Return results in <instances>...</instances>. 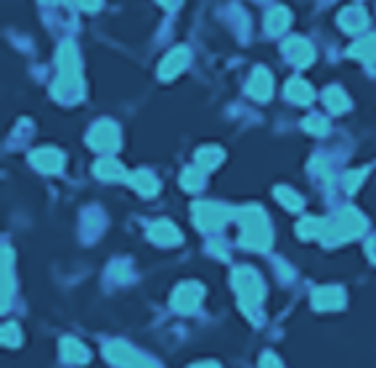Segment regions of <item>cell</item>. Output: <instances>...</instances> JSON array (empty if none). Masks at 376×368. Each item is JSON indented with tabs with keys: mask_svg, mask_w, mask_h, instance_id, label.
<instances>
[{
	"mask_svg": "<svg viewBox=\"0 0 376 368\" xmlns=\"http://www.w3.org/2000/svg\"><path fill=\"white\" fill-rule=\"evenodd\" d=\"M284 51H286V56L294 61L297 67H307V64L313 61V48L305 43V40H289Z\"/></svg>",
	"mask_w": 376,
	"mask_h": 368,
	"instance_id": "cell-16",
	"label": "cell"
},
{
	"mask_svg": "<svg viewBox=\"0 0 376 368\" xmlns=\"http://www.w3.org/2000/svg\"><path fill=\"white\" fill-rule=\"evenodd\" d=\"M276 199H278L286 209H300L302 207L300 193H294L292 189H286V186H278V189H276Z\"/></svg>",
	"mask_w": 376,
	"mask_h": 368,
	"instance_id": "cell-25",
	"label": "cell"
},
{
	"mask_svg": "<svg viewBox=\"0 0 376 368\" xmlns=\"http://www.w3.org/2000/svg\"><path fill=\"white\" fill-rule=\"evenodd\" d=\"M249 93L255 96L257 101H268L273 93V80L271 74L265 72V69H257L255 74H252V80H249Z\"/></svg>",
	"mask_w": 376,
	"mask_h": 368,
	"instance_id": "cell-14",
	"label": "cell"
},
{
	"mask_svg": "<svg viewBox=\"0 0 376 368\" xmlns=\"http://www.w3.org/2000/svg\"><path fill=\"white\" fill-rule=\"evenodd\" d=\"M342 24H345V30L350 32L361 30L363 24H366V14H363L361 8H350V11H345V16H342Z\"/></svg>",
	"mask_w": 376,
	"mask_h": 368,
	"instance_id": "cell-26",
	"label": "cell"
},
{
	"mask_svg": "<svg viewBox=\"0 0 376 368\" xmlns=\"http://www.w3.org/2000/svg\"><path fill=\"white\" fill-rule=\"evenodd\" d=\"M162 3H165L167 8H170V6H178V0H162Z\"/></svg>",
	"mask_w": 376,
	"mask_h": 368,
	"instance_id": "cell-36",
	"label": "cell"
},
{
	"mask_svg": "<svg viewBox=\"0 0 376 368\" xmlns=\"http://www.w3.org/2000/svg\"><path fill=\"white\" fill-rule=\"evenodd\" d=\"M32 164L40 170V173H59L64 157H61L56 148H40L32 154Z\"/></svg>",
	"mask_w": 376,
	"mask_h": 368,
	"instance_id": "cell-11",
	"label": "cell"
},
{
	"mask_svg": "<svg viewBox=\"0 0 376 368\" xmlns=\"http://www.w3.org/2000/svg\"><path fill=\"white\" fill-rule=\"evenodd\" d=\"M16 289V279H14V254L6 247L3 249V308H8L11 297H14Z\"/></svg>",
	"mask_w": 376,
	"mask_h": 368,
	"instance_id": "cell-12",
	"label": "cell"
},
{
	"mask_svg": "<svg viewBox=\"0 0 376 368\" xmlns=\"http://www.w3.org/2000/svg\"><path fill=\"white\" fill-rule=\"evenodd\" d=\"M202 297H204V289L199 283L186 281L172 295V310H178V313H194L199 308V302H202Z\"/></svg>",
	"mask_w": 376,
	"mask_h": 368,
	"instance_id": "cell-7",
	"label": "cell"
},
{
	"mask_svg": "<svg viewBox=\"0 0 376 368\" xmlns=\"http://www.w3.org/2000/svg\"><path fill=\"white\" fill-rule=\"evenodd\" d=\"M186 64H188V51H186V48H175V51H172V53L162 61V69H159V74H162L165 80H170V77H175V74L181 72Z\"/></svg>",
	"mask_w": 376,
	"mask_h": 368,
	"instance_id": "cell-15",
	"label": "cell"
},
{
	"mask_svg": "<svg viewBox=\"0 0 376 368\" xmlns=\"http://www.w3.org/2000/svg\"><path fill=\"white\" fill-rule=\"evenodd\" d=\"M61 61V80L53 85V93L61 101H72L80 93V67H77V53L75 48L66 43L59 53Z\"/></svg>",
	"mask_w": 376,
	"mask_h": 368,
	"instance_id": "cell-3",
	"label": "cell"
},
{
	"mask_svg": "<svg viewBox=\"0 0 376 368\" xmlns=\"http://www.w3.org/2000/svg\"><path fill=\"white\" fill-rule=\"evenodd\" d=\"M305 130H310V133H316V135H323L326 130H329V122L326 119H321L316 114V117H307L305 119Z\"/></svg>",
	"mask_w": 376,
	"mask_h": 368,
	"instance_id": "cell-29",
	"label": "cell"
},
{
	"mask_svg": "<svg viewBox=\"0 0 376 368\" xmlns=\"http://www.w3.org/2000/svg\"><path fill=\"white\" fill-rule=\"evenodd\" d=\"M326 228H329V220H318V218H307L297 225V234L302 238H323L326 236Z\"/></svg>",
	"mask_w": 376,
	"mask_h": 368,
	"instance_id": "cell-19",
	"label": "cell"
},
{
	"mask_svg": "<svg viewBox=\"0 0 376 368\" xmlns=\"http://www.w3.org/2000/svg\"><path fill=\"white\" fill-rule=\"evenodd\" d=\"M183 189H186V191H199V189H202V186H204V173H202V170H199V167H188V170H186V173H183Z\"/></svg>",
	"mask_w": 376,
	"mask_h": 368,
	"instance_id": "cell-24",
	"label": "cell"
},
{
	"mask_svg": "<svg viewBox=\"0 0 376 368\" xmlns=\"http://www.w3.org/2000/svg\"><path fill=\"white\" fill-rule=\"evenodd\" d=\"M0 337H3V344H6V347H16V344L21 342V331H19V326L16 324H6Z\"/></svg>",
	"mask_w": 376,
	"mask_h": 368,
	"instance_id": "cell-28",
	"label": "cell"
},
{
	"mask_svg": "<svg viewBox=\"0 0 376 368\" xmlns=\"http://www.w3.org/2000/svg\"><path fill=\"white\" fill-rule=\"evenodd\" d=\"M149 238L154 244H159V247H178L181 244V231L172 222L159 220L149 228Z\"/></svg>",
	"mask_w": 376,
	"mask_h": 368,
	"instance_id": "cell-10",
	"label": "cell"
},
{
	"mask_svg": "<svg viewBox=\"0 0 376 368\" xmlns=\"http://www.w3.org/2000/svg\"><path fill=\"white\" fill-rule=\"evenodd\" d=\"M231 209L223 204H212V202H199L194 207V220L196 225L202 228V231H215V228H220V225H226L231 220Z\"/></svg>",
	"mask_w": 376,
	"mask_h": 368,
	"instance_id": "cell-5",
	"label": "cell"
},
{
	"mask_svg": "<svg viewBox=\"0 0 376 368\" xmlns=\"http://www.w3.org/2000/svg\"><path fill=\"white\" fill-rule=\"evenodd\" d=\"M363 175H366V173H350V175L345 177V189H347V191H355V189H358V183L363 180Z\"/></svg>",
	"mask_w": 376,
	"mask_h": 368,
	"instance_id": "cell-31",
	"label": "cell"
},
{
	"mask_svg": "<svg viewBox=\"0 0 376 368\" xmlns=\"http://www.w3.org/2000/svg\"><path fill=\"white\" fill-rule=\"evenodd\" d=\"M88 143H91L96 151H114V148L120 146V130H117V125L114 122H98L96 128L91 130L88 135Z\"/></svg>",
	"mask_w": 376,
	"mask_h": 368,
	"instance_id": "cell-6",
	"label": "cell"
},
{
	"mask_svg": "<svg viewBox=\"0 0 376 368\" xmlns=\"http://www.w3.org/2000/svg\"><path fill=\"white\" fill-rule=\"evenodd\" d=\"M239 225H241V247L255 252H265L271 247L273 236H271V225L265 220V212L257 209V207H247L241 209L239 215Z\"/></svg>",
	"mask_w": 376,
	"mask_h": 368,
	"instance_id": "cell-1",
	"label": "cell"
},
{
	"mask_svg": "<svg viewBox=\"0 0 376 368\" xmlns=\"http://www.w3.org/2000/svg\"><path fill=\"white\" fill-rule=\"evenodd\" d=\"M345 305V292L339 286H321L313 292V308L316 310H339Z\"/></svg>",
	"mask_w": 376,
	"mask_h": 368,
	"instance_id": "cell-9",
	"label": "cell"
},
{
	"mask_svg": "<svg viewBox=\"0 0 376 368\" xmlns=\"http://www.w3.org/2000/svg\"><path fill=\"white\" fill-rule=\"evenodd\" d=\"M127 180H130V186H133L138 193H143V196H151V193L159 191V180L151 175V173H146V170H141V173H136V175H130Z\"/></svg>",
	"mask_w": 376,
	"mask_h": 368,
	"instance_id": "cell-17",
	"label": "cell"
},
{
	"mask_svg": "<svg viewBox=\"0 0 376 368\" xmlns=\"http://www.w3.org/2000/svg\"><path fill=\"white\" fill-rule=\"evenodd\" d=\"M286 96L294 103H310L313 101V88L305 82V80H292L286 85Z\"/></svg>",
	"mask_w": 376,
	"mask_h": 368,
	"instance_id": "cell-20",
	"label": "cell"
},
{
	"mask_svg": "<svg viewBox=\"0 0 376 368\" xmlns=\"http://www.w3.org/2000/svg\"><path fill=\"white\" fill-rule=\"evenodd\" d=\"M363 231H366V220H363L361 212L345 209L337 220H329V228H326L323 241H326V244H339V241H347V238L361 236Z\"/></svg>",
	"mask_w": 376,
	"mask_h": 368,
	"instance_id": "cell-4",
	"label": "cell"
},
{
	"mask_svg": "<svg viewBox=\"0 0 376 368\" xmlns=\"http://www.w3.org/2000/svg\"><path fill=\"white\" fill-rule=\"evenodd\" d=\"M96 175L104 177V180H122L125 175V167H122L117 159H111V157H104V159H98L96 164Z\"/></svg>",
	"mask_w": 376,
	"mask_h": 368,
	"instance_id": "cell-18",
	"label": "cell"
},
{
	"mask_svg": "<svg viewBox=\"0 0 376 368\" xmlns=\"http://www.w3.org/2000/svg\"><path fill=\"white\" fill-rule=\"evenodd\" d=\"M350 53H352V56H358V59H363V61H368V64H376V35L366 37V40L355 45Z\"/></svg>",
	"mask_w": 376,
	"mask_h": 368,
	"instance_id": "cell-22",
	"label": "cell"
},
{
	"mask_svg": "<svg viewBox=\"0 0 376 368\" xmlns=\"http://www.w3.org/2000/svg\"><path fill=\"white\" fill-rule=\"evenodd\" d=\"M61 358H64L66 363H85V360L91 358V353H88V347H85L82 342L66 337V339H61Z\"/></svg>",
	"mask_w": 376,
	"mask_h": 368,
	"instance_id": "cell-13",
	"label": "cell"
},
{
	"mask_svg": "<svg viewBox=\"0 0 376 368\" xmlns=\"http://www.w3.org/2000/svg\"><path fill=\"white\" fill-rule=\"evenodd\" d=\"M194 368H220V366H217V363H199V366Z\"/></svg>",
	"mask_w": 376,
	"mask_h": 368,
	"instance_id": "cell-35",
	"label": "cell"
},
{
	"mask_svg": "<svg viewBox=\"0 0 376 368\" xmlns=\"http://www.w3.org/2000/svg\"><path fill=\"white\" fill-rule=\"evenodd\" d=\"M104 358L114 366H127L136 368V363L141 360V353H136L130 344L125 342H106L104 344Z\"/></svg>",
	"mask_w": 376,
	"mask_h": 368,
	"instance_id": "cell-8",
	"label": "cell"
},
{
	"mask_svg": "<svg viewBox=\"0 0 376 368\" xmlns=\"http://www.w3.org/2000/svg\"><path fill=\"white\" fill-rule=\"evenodd\" d=\"M136 368H159L151 358H146V355H141V360L136 363Z\"/></svg>",
	"mask_w": 376,
	"mask_h": 368,
	"instance_id": "cell-32",
	"label": "cell"
},
{
	"mask_svg": "<svg viewBox=\"0 0 376 368\" xmlns=\"http://www.w3.org/2000/svg\"><path fill=\"white\" fill-rule=\"evenodd\" d=\"M233 289H236V295H239V302H241V310L252 318V321H260V302H262V297H265V286H262V279L257 276L252 268H236L233 270Z\"/></svg>",
	"mask_w": 376,
	"mask_h": 368,
	"instance_id": "cell-2",
	"label": "cell"
},
{
	"mask_svg": "<svg viewBox=\"0 0 376 368\" xmlns=\"http://www.w3.org/2000/svg\"><path fill=\"white\" fill-rule=\"evenodd\" d=\"M323 101H326V106H329L331 112H345L347 106H350V98L342 93V88H329L323 93Z\"/></svg>",
	"mask_w": 376,
	"mask_h": 368,
	"instance_id": "cell-23",
	"label": "cell"
},
{
	"mask_svg": "<svg viewBox=\"0 0 376 368\" xmlns=\"http://www.w3.org/2000/svg\"><path fill=\"white\" fill-rule=\"evenodd\" d=\"M289 24V11L286 8H273L268 16V30L271 32H284Z\"/></svg>",
	"mask_w": 376,
	"mask_h": 368,
	"instance_id": "cell-27",
	"label": "cell"
},
{
	"mask_svg": "<svg viewBox=\"0 0 376 368\" xmlns=\"http://www.w3.org/2000/svg\"><path fill=\"white\" fill-rule=\"evenodd\" d=\"M77 3H80V6H82V8H98V0H77Z\"/></svg>",
	"mask_w": 376,
	"mask_h": 368,
	"instance_id": "cell-33",
	"label": "cell"
},
{
	"mask_svg": "<svg viewBox=\"0 0 376 368\" xmlns=\"http://www.w3.org/2000/svg\"><path fill=\"white\" fill-rule=\"evenodd\" d=\"M220 162H223V151H220V148H202V151L196 154V167H199L202 173L215 170Z\"/></svg>",
	"mask_w": 376,
	"mask_h": 368,
	"instance_id": "cell-21",
	"label": "cell"
},
{
	"mask_svg": "<svg viewBox=\"0 0 376 368\" xmlns=\"http://www.w3.org/2000/svg\"><path fill=\"white\" fill-rule=\"evenodd\" d=\"M368 257L376 263V238H371V241H368Z\"/></svg>",
	"mask_w": 376,
	"mask_h": 368,
	"instance_id": "cell-34",
	"label": "cell"
},
{
	"mask_svg": "<svg viewBox=\"0 0 376 368\" xmlns=\"http://www.w3.org/2000/svg\"><path fill=\"white\" fill-rule=\"evenodd\" d=\"M260 368H284V363H281L273 353H265L262 355V360H260Z\"/></svg>",
	"mask_w": 376,
	"mask_h": 368,
	"instance_id": "cell-30",
	"label": "cell"
}]
</instances>
